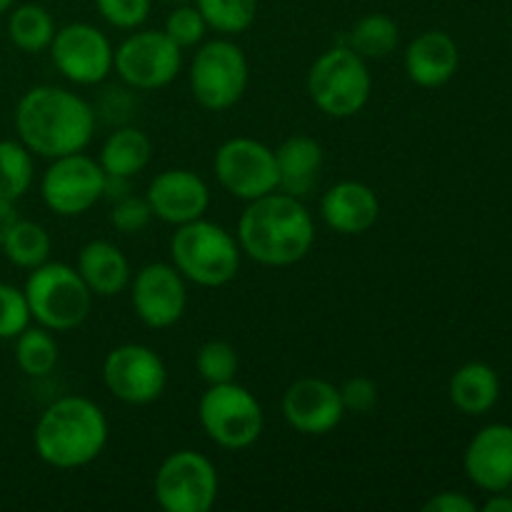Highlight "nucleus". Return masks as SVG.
I'll list each match as a JSON object with an SVG mask.
<instances>
[{
    "label": "nucleus",
    "instance_id": "nucleus-1",
    "mask_svg": "<svg viewBox=\"0 0 512 512\" xmlns=\"http://www.w3.org/2000/svg\"><path fill=\"white\" fill-rule=\"evenodd\" d=\"M18 140L40 158L80 153L95 135L93 105L60 85H35L15 108Z\"/></svg>",
    "mask_w": 512,
    "mask_h": 512
},
{
    "label": "nucleus",
    "instance_id": "nucleus-2",
    "mask_svg": "<svg viewBox=\"0 0 512 512\" xmlns=\"http://www.w3.org/2000/svg\"><path fill=\"white\" fill-rule=\"evenodd\" d=\"M240 250L265 268H288L313 250L315 223L295 195L273 190L245 205L238 220Z\"/></svg>",
    "mask_w": 512,
    "mask_h": 512
},
{
    "label": "nucleus",
    "instance_id": "nucleus-3",
    "mask_svg": "<svg viewBox=\"0 0 512 512\" xmlns=\"http://www.w3.org/2000/svg\"><path fill=\"white\" fill-rule=\"evenodd\" d=\"M108 435V418L95 400L65 395L40 413L33 445L38 458L50 468L78 470L100 458Z\"/></svg>",
    "mask_w": 512,
    "mask_h": 512
},
{
    "label": "nucleus",
    "instance_id": "nucleus-4",
    "mask_svg": "<svg viewBox=\"0 0 512 512\" xmlns=\"http://www.w3.org/2000/svg\"><path fill=\"white\" fill-rule=\"evenodd\" d=\"M170 260L190 283L200 288H223L238 275L243 250L238 238L223 225L198 218L175 228L170 238Z\"/></svg>",
    "mask_w": 512,
    "mask_h": 512
},
{
    "label": "nucleus",
    "instance_id": "nucleus-5",
    "mask_svg": "<svg viewBox=\"0 0 512 512\" xmlns=\"http://www.w3.org/2000/svg\"><path fill=\"white\" fill-rule=\"evenodd\" d=\"M373 93L368 60L350 45L340 43L315 58L308 70V95L328 118L345 120L358 115Z\"/></svg>",
    "mask_w": 512,
    "mask_h": 512
},
{
    "label": "nucleus",
    "instance_id": "nucleus-6",
    "mask_svg": "<svg viewBox=\"0 0 512 512\" xmlns=\"http://www.w3.org/2000/svg\"><path fill=\"white\" fill-rule=\"evenodd\" d=\"M25 300L30 318L50 333H68L88 320L93 293L83 283L78 270L68 263H48L30 270L25 280Z\"/></svg>",
    "mask_w": 512,
    "mask_h": 512
},
{
    "label": "nucleus",
    "instance_id": "nucleus-7",
    "mask_svg": "<svg viewBox=\"0 0 512 512\" xmlns=\"http://www.w3.org/2000/svg\"><path fill=\"white\" fill-rule=\"evenodd\" d=\"M203 433L223 450H245L258 443L265 428L263 405L235 380L208 385L198 403Z\"/></svg>",
    "mask_w": 512,
    "mask_h": 512
},
{
    "label": "nucleus",
    "instance_id": "nucleus-8",
    "mask_svg": "<svg viewBox=\"0 0 512 512\" xmlns=\"http://www.w3.org/2000/svg\"><path fill=\"white\" fill-rule=\"evenodd\" d=\"M250 65L243 48L228 38L203 43L190 63V90L200 108L225 113L243 100Z\"/></svg>",
    "mask_w": 512,
    "mask_h": 512
},
{
    "label": "nucleus",
    "instance_id": "nucleus-9",
    "mask_svg": "<svg viewBox=\"0 0 512 512\" xmlns=\"http://www.w3.org/2000/svg\"><path fill=\"white\" fill-rule=\"evenodd\" d=\"M218 470L195 450H175L160 463L153 480L155 503L165 512H208L218 500Z\"/></svg>",
    "mask_w": 512,
    "mask_h": 512
},
{
    "label": "nucleus",
    "instance_id": "nucleus-10",
    "mask_svg": "<svg viewBox=\"0 0 512 512\" xmlns=\"http://www.w3.org/2000/svg\"><path fill=\"white\" fill-rule=\"evenodd\" d=\"M183 68V48L165 30H135L115 48L113 70L133 90H158L173 83Z\"/></svg>",
    "mask_w": 512,
    "mask_h": 512
},
{
    "label": "nucleus",
    "instance_id": "nucleus-11",
    "mask_svg": "<svg viewBox=\"0 0 512 512\" xmlns=\"http://www.w3.org/2000/svg\"><path fill=\"white\" fill-rule=\"evenodd\" d=\"M213 170L220 188L245 203L278 190L275 150L255 138L240 135V138L225 140L215 150Z\"/></svg>",
    "mask_w": 512,
    "mask_h": 512
},
{
    "label": "nucleus",
    "instance_id": "nucleus-12",
    "mask_svg": "<svg viewBox=\"0 0 512 512\" xmlns=\"http://www.w3.org/2000/svg\"><path fill=\"white\" fill-rule=\"evenodd\" d=\"M105 170L90 155L80 153L53 158L40 180V195L48 210L60 218H78L103 200Z\"/></svg>",
    "mask_w": 512,
    "mask_h": 512
},
{
    "label": "nucleus",
    "instance_id": "nucleus-13",
    "mask_svg": "<svg viewBox=\"0 0 512 512\" xmlns=\"http://www.w3.org/2000/svg\"><path fill=\"white\" fill-rule=\"evenodd\" d=\"M103 383L120 403L150 405L165 393L168 368L148 345L123 343L105 355Z\"/></svg>",
    "mask_w": 512,
    "mask_h": 512
},
{
    "label": "nucleus",
    "instance_id": "nucleus-14",
    "mask_svg": "<svg viewBox=\"0 0 512 512\" xmlns=\"http://www.w3.org/2000/svg\"><path fill=\"white\" fill-rule=\"evenodd\" d=\"M48 50L58 73L75 85H98L113 73V43L90 23H68L55 30Z\"/></svg>",
    "mask_w": 512,
    "mask_h": 512
},
{
    "label": "nucleus",
    "instance_id": "nucleus-15",
    "mask_svg": "<svg viewBox=\"0 0 512 512\" xmlns=\"http://www.w3.org/2000/svg\"><path fill=\"white\" fill-rule=\"evenodd\" d=\"M130 303L145 328L165 330L180 323L188 308L185 278L173 263H148L130 278Z\"/></svg>",
    "mask_w": 512,
    "mask_h": 512
},
{
    "label": "nucleus",
    "instance_id": "nucleus-16",
    "mask_svg": "<svg viewBox=\"0 0 512 512\" xmlns=\"http://www.w3.org/2000/svg\"><path fill=\"white\" fill-rule=\"evenodd\" d=\"M283 418L300 435H328L343 423L340 388L323 378H300L283 393Z\"/></svg>",
    "mask_w": 512,
    "mask_h": 512
},
{
    "label": "nucleus",
    "instance_id": "nucleus-17",
    "mask_svg": "<svg viewBox=\"0 0 512 512\" xmlns=\"http://www.w3.org/2000/svg\"><path fill=\"white\" fill-rule=\"evenodd\" d=\"M153 218L168 225H185L205 218L210 208V188L188 168H170L155 175L145 193Z\"/></svg>",
    "mask_w": 512,
    "mask_h": 512
},
{
    "label": "nucleus",
    "instance_id": "nucleus-18",
    "mask_svg": "<svg viewBox=\"0 0 512 512\" xmlns=\"http://www.w3.org/2000/svg\"><path fill=\"white\" fill-rule=\"evenodd\" d=\"M470 483L483 493H503L512 485V425L490 423L473 435L463 453Z\"/></svg>",
    "mask_w": 512,
    "mask_h": 512
},
{
    "label": "nucleus",
    "instance_id": "nucleus-19",
    "mask_svg": "<svg viewBox=\"0 0 512 512\" xmlns=\"http://www.w3.org/2000/svg\"><path fill=\"white\" fill-rule=\"evenodd\" d=\"M325 225L340 235H363L378 223L380 200L370 185L360 180H340L320 200Z\"/></svg>",
    "mask_w": 512,
    "mask_h": 512
},
{
    "label": "nucleus",
    "instance_id": "nucleus-20",
    "mask_svg": "<svg viewBox=\"0 0 512 512\" xmlns=\"http://www.w3.org/2000/svg\"><path fill=\"white\" fill-rule=\"evenodd\" d=\"M405 73L420 88H440L458 73V43L443 30H425L405 50Z\"/></svg>",
    "mask_w": 512,
    "mask_h": 512
},
{
    "label": "nucleus",
    "instance_id": "nucleus-21",
    "mask_svg": "<svg viewBox=\"0 0 512 512\" xmlns=\"http://www.w3.org/2000/svg\"><path fill=\"white\" fill-rule=\"evenodd\" d=\"M83 283L93 293V298H115L130 285L133 270L123 250L110 240H90L80 248L78 265Z\"/></svg>",
    "mask_w": 512,
    "mask_h": 512
},
{
    "label": "nucleus",
    "instance_id": "nucleus-22",
    "mask_svg": "<svg viewBox=\"0 0 512 512\" xmlns=\"http://www.w3.org/2000/svg\"><path fill=\"white\" fill-rule=\"evenodd\" d=\"M323 145L310 135H290L275 150L278 165V190L303 200L318 185L323 170Z\"/></svg>",
    "mask_w": 512,
    "mask_h": 512
},
{
    "label": "nucleus",
    "instance_id": "nucleus-23",
    "mask_svg": "<svg viewBox=\"0 0 512 512\" xmlns=\"http://www.w3.org/2000/svg\"><path fill=\"white\" fill-rule=\"evenodd\" d=\"M450 403L465 415L490 413L500 400V378L493 365L488 363H465L453 373L448 385Z\"/></svg>",
    "mask_w": 512,
    "mask_h": 512
},
{
    "label": "nucleus",
    "instance_id": "nucleus-24",
    "mask_svg": "<svg viewBox=\"0 0 512 512\" xmlns=\"http://www.w3.org/2000/svg\"><path fill=\"white\" fill-rule=\"evenodd\" d=\"M150 158H153V143H150L148 135L133 125H123L105 138L98 163L105 170V175L133 178L148 168Z\"/></svg>",
    "mask_w": 512,
    "mask_h": 512
},
{
    "label": "nucleus",
    "instance_id": "nucleus-25",
    "mask_svg": "<svg viewBox=\"0 0 512 512\" xmlns=\"http://www.w3.org/2000/svg\"><path fill=\"white\" fill-rule=\"evenodd\" d=\"M55 35V20L43 5L23 3L13 5L8 15V38L23 53L48 50Z\"/></svg>",
    "mask_w": 512,
    "mask_h": 512
},
{
    "label": "nucleus",
    "instance_id": "nucleus-26",
    "mask_svg": "<svg viewBox=\"0 0 512 512\" xmlns=\"http://www.w3.org/2000/svg\"><path fill=\"white\" fill-rule=\"evenodd\" d=\"M3 253L15 268L33 270L38 265L48 263L50 250H53V240H50V233L40 223H33V220H15L13 228L8 230L3 240Z\"/></svg>",
    "mask_w": 512,
    "mask_h": 512
},
{
    "label": "nucleus",
    "instance_id": "nucleus-27",
    "mask_svg": "<svg viewBox=\"0 0 512 512\" xmlns=\"http://www.w3.org/2000/svg\"><path fill=\"white\" fill-rule=\"evenodd\" d=\"M343 43L350 45L358 55H363L365 60L388 58L398 48L400 28L390 15L370 13L353 25Z\"/></svg>",
    "mask_w": 512,
    "mask_h": 512
},
{
    "label": "nucleus",
    "instance_id": "nucleus-28",
    "mask_svg": "<svg viewBox=\"0 0 512 512\" xmlns=\"http://www.w3.org/2000/svg\"><path fill=\"white\" fill-rule=\"evenodd\" d=\"M60 358L55 335L43 325H28L15 338V363L28 378H45L55 370Z\"/></svg>",
    "mask_w": 512,
    "mask_h": 512
},
{
    "label": "nucleus",
    "instance_id": "nucleus-29",
    "mask_svg": "<svg viewBox=\"0 0 512 512\" xmlns=\"http://www.w3.org/2000/svg\"><path fill=\"white\" fill-rule=\"evenodd\" d=\"M33 153L20 140H0V198L20 200L33 185Z\"/></svg>",
    "mask_w": 512,
    "mask_h": 512
},
{
    "label": "nucleus",
    "instance_id": "nucleus-30",
    "mask_svg": "<svg viewBox=\"0 0 512 512\" xmlns=\"http://www.w3.org/2000/svg\"><path fill=\"white\" fill-rule=\"evenodd\" d=\"M195 8L208 23V30L220 35H240L255 23L258 0H195Z\"/></svg>",
    "mask_w": 512,
    "mask_h": 512
},
{
    "label": "nucleus",
    "instance_id": "nucleus-31",
    "mask_svg": "<svg viewBox=\"0 0 512 512\" xmlns=\"http://www.w3.org/2000/svg\"><path fill=\"white\" fill-rule=\"evenodd\" d=\"M238 365V350L230 343H225V340H208L195 353V370L203 378V383L208 385H220L235 380Z\"/></svg>",
    "mask_w": 512,
    "mask_h": 512
},
{
    "label": "nucleus",
    "instance_id": "nucleus-32",
    "mask_svg": "<svg viewBox=\"0 0 512 512\" xmlns=\"http://www.w3.org/2000/svg\"><path fill=\"white\" fill-rule=\"evenodd\" d=\"M163 30L178 48L185 50L203 43L205 33H208V23H205V18L193 3H183L170 10Z\"/></svg>",
    "mask_w": 512,
    "mask_h": 512
},
{
    "label": "nucleus",
    "instance_id": "nucleus-33",
    "mask_svg": "<svg viewBox=\"0 0 512 512\" xmlns=\"http://www.w3.org/2000/svg\"><path fill=\"white\" fill-rule=\"evenodd\" d=\"M25 293L10 283H0V340H15L30 325Z\"/></svg>",
    "mask_w": 512,
    "mask_h": 512
},
{
    "label": "nucleus",
    "instance_id": "nucleus-34",
    "mask_svg": "<svg viewBox=\"0 0 512 512\" xmlns=\"http://www.w3.org/2000/svg\"><path fill=\"white\" fill-rule=\"evenodd\" d=\"M100 18L118 30H138L148 20L153 0H95Z\"/></svg>",
    "mask_w": 512,
    "mask_h": 512
},
{
    "label": "nucleus",
    "instance_id": "nucleus-35",
    "mask_svg": "<svg viewBox=\"0 0 512 512\" xmlns=\"http://www.w3.org/2000/svg\"><path fill=\"white\" fill-rule=\"evenodd\" d=\"M110 225L123 235H135L145 230L153 220V210H150L148 200L138 198V195H125V198L113 200V208L108 215Z\"/></svg>",
    "mask_w": 512,
    "mask_h": 512
},
{
    "label": "nucleus",
    "instance_id": "nucleus-36",
    "mask_svg": "<svg viewBox=\"0 0 512 512\" xmlns=\"http://www.w3.org/2000/svg\"><path fill=\"white\" fill-rule=\"evenodd\" d=\"M340 400H343L345 413L368 415L378 405V385L365 375H355L340 385Z\"/></svg>",
    "mask_w": 512,
    "mask_h": 512
},
{
    "label": "nucleus",
    "instance_id": "nucleus-37",
    "mask_svg": "<svg viewBox=\"0 0 512 512\" xmlns=\"http://www.w3.org/2000/svg\"><path fill=\"white\" fill-rule=\"evenodd\" d=\"M423 512H478V503L465 493L445 490V493H438L430 500H425Z\"/></svg>",
    "mask_w": 512,
    "mask_h": 512
},
{
    "label": "nucleus",
    "instance_id": "nucleus-38",
    "mask_svg": "<svg viewBox=\"0 0 512 512\" xmlns=\"http://www.w3.org/2000/svg\"><path fill=\"white\" fill-rule=\"evenodd\" d=\"M130 193V178H118V175H105L103 198L120 200Z\"/></svg>",
    "mask_w": 512,
    "mask_h": 512
},
{
    "label": "nucleus",
    "instance_id": "nucleus-39",
    "mask_svg": "<svg viewBox=\"0 0 512 512\" xmlns=\"http://www.w3.org/2000/svg\"><path fill=\"white\" fill-rule=\"evenodd\" d=\"M18 220V213H15V203L8 198H0V245H3L5 235L13 228V223Z\"/></svg>",
    "mask_w": 512,
    "mask_h": 512
},
{
    "label": "nucleus",
    "instance_id": "nucleus-40",
    "mask_svg": "<svg viewBox=\"0 0 512 512\" xmlns=\"http://www.w3.org/2000/svg\"><path fill=\"white\" fill-rule=\"evenodd\" d=\"M485 512H512V493L503 490V493H490V498L483 505Z\"/></svg>",
    "mask_w": 512,
    "mask_h": 512
},
{
    "label": "nucleus",
    "instance_id": "nucleus-41",
    "mask_svg": "<svg viewBox=\"0 0 512 512\" xmlns=\"http://www.w3.org/2000/svg\"><path fill=\"white\" fill-rule=\"evenodd\" d=\"M15 5V0H0V15L3 13H10V8Z\"/></svg>",
    "mask_w": 512,
    "mask_h": 512
},
{
    "label": "nucleus",
    "instance_id": "nucleus-42",
    "mask_svg": "<svg viewBox=\"0 0 512 512\" xmlns=\"http://www.w3.org/2000/svg\"><path fill=\"white\" fill-rule=\"evenodd\" d=\"M168 3H173V5H183V3H195V0H168Z\"/></svg>",
    "mask_w": 512,
    "mask_h": 512
}]
</instances>
